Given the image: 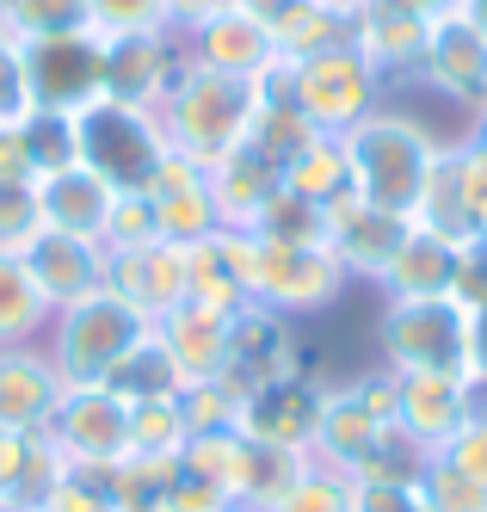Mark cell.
I'll list each match as a JSON object with an SVG mask.
<instances>
[{
    "label": "cell",
    "mask_w": 487,
    "mask_h": 512,
    "mask_svg": "<svg viewBox=\"0 0 487 512\" xmlns=\"http://www.w3.org/2000/svg\"><path fill=\"white\" fill-rule=\"evenodd\" d=\"M340 142H346L358 198L377 204V210H401V216H414L426 179H432V167L444 155V142L432 136V124L395 112V105H377V112H370L364 124H352Z\"/></svg>",
    "instance_id": "obj_1"
},
{
    "label": "cell",
    "mask_w": 487,
    "mask_h": 512,
    "mask_svg": "<svg viewBox=\"0 0 487 512\" xmlns=\"http://www.w3.org/2000/svg\"><path fill=\"white\" fill-rule=\"evenodd\" d=\"M253 112H259V87L253 81L216 75V68H198V62H185L173 75V87H167V99L155 105L173 155L198 161V167L241 149L247 130H253Z\"/></svg>",
    "instance_id": "obj_2"
},
{
    "label": "cell",
    "mask_w": 487,
    "mask_h": 512,
    "mask_svg": "<svg viewBox=\"0 0 487 512\" xmlns=\"http://www.w3.org/2000/svg\"><path fill=\"white\" fill-rule=\"evenodd\" d=\"M148 334H155V321L105 284V290H93V297H81V303H68V309L50 315L44 352L62 371V383H105Z\"/></svg>",
    "instance_id": "obj_3"
},
{
    "label": "cell",
    "mask_w": 487,
    "mask_h": 512,
    "mask_svg": "<svg viewBox=\"0 0 487 512\" xmlns=\"http://www.w3.org/2000/svg\"><path fill=\"white\" fill-rule=\"evenodd\" d=\"M377 358L389 371H481L475 358V309L457 297H414L383 303L377 315Z\"/></svg>",
    "instance_id": "obj_4"
},
{
    "label": "cell",
    "mask_w": 487,
    "mask_h": 512,
    "mask_svg": "<svg viewBox=\"0 0 487 512\" xmlns=\"http://www.w3.org/2000/svg\"><path fill=\"white\" fill-rule=\"evenodd\" d=\"M74 149H81V161L105 179L111 192H148L155 173L167 167L173 142H167L161 118L148 112V105L93 99L87 112H74Z\"/></svg>",
    "instance_id": "obj_5"
},
{
    "label": "cell",
    "mask_w": 487,
    "mask_h": 512,
    "mask_svg": "<svg viewBox=\"0 0 487 512\" xmlns=\"http://www.w3.org/2000/svg\"><path fill=\"white\" fill-rule=\"evenodd\" d=\"M284 99L303 112L321 136H346L352 124H364L377 105L389 99L383 81H377V68H370L352 38L346 44H333V50H315L303 62H290V81H284Z\"/></svg>",
    "instance_id": "obj_6"
},
{
    "label": "cell",
    "mask_w": 487,
    "mask_h": 512,
    "mask_svg": "<svg viewBox=\"0 0 487 512\" xmlns=\"http://www.w3.org/2000/svg\"><path fill=\"white\" fill-rule=\"evenodd\" d=\"M346 266L333 260L327 241H259V284H253V303H266L290 321L321 315L346 297Z\"/></svg>",
    "instance_id": "obj_7"
},
{
    "label": "cell",
    "mask_w": 487,
    "mask_h": 512,
    "mask_svg": "<svg viewBox=\"0 0 487 512\" xmlns=\"http://www.w3.org/2000/svg\"><path fill=\"white\" fill-rule=\"evenodd\" d=\"M296 371H309L303 364V334H296V321L266 309V303H247L229 315V358H222V383L235 395H253L266 383H284Z\"/></svg>",
    "instance_id": "obj_8"
},
{
    "label": "cell",
    "mask_w": 487,
    "mask_h": 512,
    "mask_svg": "<svg viewBox=\"0 0 487 512\" xmlns=\"http://www.w3.org/2000/svg\"><path fill=\"white\" fill-rule=\"evenodd\" d=\"M44 432L62 451V463H124L130 457V401H118L105 383H68Z\"/></svg>",
    "instance_id": "obj_9"
},
{
    "label": "cell",
    "mask_w": 487,
    "mask_h": 512,
    "mask_svg": "<svg viewBox=\"0 0 487 512\" xmlns=\"http://www.w3.org/2000/svg\"><path fill=\"white\" fill-rule=\"evenodd\" d=\"M420 87H432L444 105L481 118L487 112V31L469 13H444L426 31V56H420Z\"/></svg>",
    "instance_id": "obj_10"
},
{
    "label": "cell",
    "mask_w": 487,
    "mask_h": 512,
    "mask_svg": "<svg viewBox=\"0 0 487 512\" xmlns=\"http://www.w3.org/2000/svg\"><path fill=\"white\" fill-rule=\"evenodd\" d=\"M25 68H31V112H87L93 99H105L99 31L25 44Z\"/></svg>",
    "instance_id": "obj_11"
},
{
    "label": "cell",
    "mask_w": 487,
    "mask_h": 512,
    "mask_svg": "<svg viewBox=\"0 0 487 512\" xmlns=\"http://www.w3.org/2000/svg\"><path fill=\"white\" fill-rule=\"evenodd\" d=\"M475 420L469 408V377L457 371H395V432L426 457L444 451L451 438Z\"/></svg>",
    "instance_id": "obj_12"
},
{
    "label": "cell",
    "mask_w": 487,
    "mask_h": 512,
    "mask_svg": "<svg viewBox=\"0 0 487 512\" xmlns=\"http://www.w3.org/2000/svg\"><path fill=\"white\" fill-rule=\"evenodd\" d=\"M321 401H327V383L315 371H296L284 383H266L241 395V414H235V432L253 438V445H284V451H315V426H321Z\"/></svg>",
    "instance_id": "obj_13"
},
{
    "label": "cell",
    "mask_w": 487,
    "mask_h": 512,
    "mask_svg": "<svg viewBox=\"0 0 487 512\" xmlns=\"http://www.w3.org/2000/svg\"><path fill=\"white\" fill-rule=\"evenodd\" d=\"M99 50H105V99L148 105V112L167 99L173 75L185 68L179 31H118V38H99Z\"/></svg>",
    "instance_id": "obj_14"
},
{
    "label": "cell",
    "mask_w": 487,
    "mask_h": 512,
    "mask_svg": "<svg viewBox=\"0 0 487 512\" xmlns=\"http://www.w3.org/2000/svg\"><path fill=\"white\" fill-rule=\"evenodd\" d=\"M259 284V235L247 229H216L198 247H185V297L210 309H247Z\"/></svg>",
    "instance_id": "obj_15"
},
{
    "label": "cell",
    "mask_w": 487,
    "mask_h": 512,
    "mask_svg": "<svg viewBox=\"0 0 487 512\" xmlns=\"http://www.w3.org/2000/svg\"><path fill=\"white\" fill-rule=\"evenodd\" d=\"M414 235V216H401V210H377V204H340V210H327V247H333V260L346 266L352 284H383L389 260L401 253V241Z\"/></svg>",
    "instance_id": "obj_16"
},
{
    "label": "cell",
    "mask_w": 487,
    "mask_h": 512,
    "mask_svg": "<svg viewBox=\"0 0 487 512\" xmlns=\"http://www.w3.org/2000/svg\"><path fill=\"white\" fill-rule=\"evenodd\" d=\"M426 19L420 13H407V7H395V0H364V7L346 19V38H352V50L377 68V81H383V93L395 87V81H420V56H426Z\"/></svg>",
    "instance_id": "obj_17"
},
{
    "label": "cell",
    "mask_w": 487,
    "mask_h": 512,
    "mask_svg": "<svg viewBox=\"0 0 487 512\" xmlns=\"http://www.w3.org/2000/svg\"><path fill=\"white\" fill-rule=\"evenodd\" d=\"M25 272L37 278V290H44V303L56 315V309H68V303H81V297L111 284V253H105V241L44 229L25 247Z\"/></svg>",
    "instance_id": "obj_18"
},
{
    "label": "cell",
    "mask_w": 487,
    "mask_h": 512,
    "mask_svg": "<svg viewBox=\"0 0 487 512\" xmlns=\"http://www.w3.org/2000/svg\"><path fill=\"white\" fill-rule=\"evenodd\" d=\"M179 44H185V62L216 68V75H235V81H259V75H272V68H284L272 31L259 25L247 7L222 13V19H204L198 31H185Z\"/></svg>",
    "instance_id": "obj_19"
},
{
    "label": "cell",
    "mask_w": 487,
    "mask_h": 512,
    "mask_svg": "<svg viewBox=\"0 0 487 512\" xmlns=\"http://www.w3.org/2000/svg\"><path fill=\"white\" fill-rule=\"evenodd\" d=\"M204 186H210V204H216V223L253 235V223L266 216V204L284 192V167L266 161L253 142H241V149H229L222 161L204 167Z\"/></svg>",
    "instance_id": "obj_20"
},
{
    "label": "cell",
    "mask_w": 487,
    "mask_h": 512,
    "mask_svg": "<svg viewBox=\"0 0 487 512\" xmlns=\"http://www.w3.org/2000/svg\"><path fill=\"white\" fill-rule=\"evenodd\" d=\"M62 389L68 383L50 364L44 340L37 346H0V432H44Z\"/></svg>",
    "instance_id": "obj_21"
},
{
    "label": "cell",
    "mask_w": 487,
    "mask_h": 512,
    "mask_svg": "<svg viewBox=\"0 0 487 512\" xmlns=\"http://www.w3.org/2000/svg\"><path fill=\"white\" fill-rule=\"evenodd\" d=\"M389 438H395V420H383L352 383H327L321 426H315V463H333V469L352 475L370 451H383Z\"/></svg>",
    "instance_id": "obj_22"
},
{
    "label": "cell",
    "mask_w": 487,
    "mask_h": 512,
    "mask_svg": "<svg viewBox=\"0 0 487 512\" xmlns=\"http://www.w3.org/2000/svg\"><path fill=\"white\" fill-rule=\"evenodd\" d=\"M148 204H155V229L161 241L173 247H198L204 235H216V204H210V186H204V167L185 161V155H167V167L155 173L148 186Z\"/></svg>",
    "instance_id": "obj_23"
},
{
    "label": "cell",
    "mask_w": 487,
    "mask_h": 512,
    "mask_svg": "<svg viewBox=\"0 0 487 512\" xmlns=\"http://www.w3.org/2000/svg\"><path fill=\"white\" fill-rule=\"evenodd\" d=\"M111 290L130 297L148 321H161L167 309L185 303V247H173V241H142V247L111 253Z\"/></svg>",
    "instance_id": "obj_24"
},
{
    "label": "cell",
    "mask_w": 487,
    "mask_h": 512,
    "mask_svg": "<svg viewBox=\"0 0 487 512\" xmlns=\"http://www.w3.org/2000/svg\"><path fill=\"white\" fill-rule=\"evenodd\" d=\"M111 204H118V192H111L87 161H68V167H56V173L37 179V210H44V229L99 241Z\"/></svg>",
    "instance_id": "obj_25"
},
{
    "label": "cell",
    "mask_w": 487,
    "mask_h": 512,
    "mask_svg": "<svg viewBox=\"0 0 487 512\" xmlns=\"http://www.w3.org/2000/svg\"><path fill=\"white\" fill-rule=\"evenodd\" d=\"M161 346L173 352L179 377L185 383H204V377H222V358H229V309H210V303H192L185 297L179 309H167L155 321Z\"/></svg>",
    "instance_id": "obj_26"
},
{
    "label": "cell",
    "mask_w": 487,
    "mask_h": 512,
    "mask_svg": "<svg viewBox=\"0 0 487 512\" xmlns=\"http://www.w3.org/2000/svg\"><path fill=\"white\" fill-rule=\"evenodd\" d=\"M457 260H463V247L457 241H444L432 229L414 223V235L401 241V253L389 260L383 272V303H414V297H451V284H457Z\"/></svg>",
    "instance_id": "obj_27"
},
{
    "label": "cell",
    "mask_w": 487,
    "mask_h": 512,
    "mask_svg": "<svg viewBox=\"0 0 487 512\" xmlns=\"http://www.w3.org/2000/svg\"><path fill=\"white\" fill-rule=\"evenodd\" d=\"M284 186H290L296 198L321 204V210H340V204H352V198H358V186H352L346 142H340V136H315L309 149H303V155H296V161L284 167Z\"/></svg>",
    "instance_id": "obj_28"
},
{
    "label": "cell",
    "mask_w": 487,
    "mask_h": 512,
    "mask_svg": "<svg viewBox=\"0 0 487 512\" xmlns=\"http://www.w3.org/2000/svg\"><path fill=\"white\" fill-rule=\"evenodd\" d=\"M414 223L432 229V235H444V241H457V247L481 241L475 216H469V198H463L457 142H444V155H438V167H432V179H426V192H420V204H414Z\"/></svg>",
    "instance_id": "obj_29"
},
{
    "label": "cell",
    "mask_w": 487,
    "mask_h": 512,
    "mask_svg": "<svg viewBox=\"0 0 487 512\" xmlns=\"http://www.w3.org/2000/svg\"><path fill=\"white\" fill-rule=\"evenodd\" d=\"M50 327V303L25 272V253H0V346H37Z\"/></svg>",
    "instance_id": "obj_30"
},
{
    "label": "cell",
    "mask_w": 487,
    "mask_h": 512,
    "mask_svg": "<svg viewBox=\"0 0 487 512\" xmlns=\"http://www.w3.org/2000/svg\"><path fill=\"white\" fill-rule=\"evenodd\" d=\"M253 445V438H247ZM315 463V451H284V445H253L247 451V469H241V488H235V512H272L290 488L296 475Z\"/></svg>",
    "instance_id": "obj_31"
},
{
    "label": "cell",
    "mask_w": 487,
    "mask_h": 512,
    "mask_svg": "<svg viewBox=\"0 0 487 512\" xmlns=\"http://www.w3.org/2000/svg\"><path fill=\"white\" fill-rule=\"evenodd\" d=\"M105 389L118 395V401H130V408H142V401H173L179 389H185V377H179V364H173V352L161 346V334H148L118 371L105 377Z\"/></svg>",
    "instance_id": "obj_32"
},
{
    "label": "cell",
    "mask_w": 487,
    "mask_h": 512,
    "mask_svg": "<svg viewBox=\"0 0 487 512\" xmlns=\"http://www.w3.org/2000/svg\"><path fill=\"white\" fill-rule=\"evenodd\" d=\"M247 438L235 432V426H222V432H192L185 438V457H179V469L185 475H198V482H210V488H222L235 500V488H241V469H247Z\"/></svg>",
    "instance_id": "obj_33"
},
{
    "label": "cell",
    "mask_w": 487,
    "mask_h": 512,
    "mask_svg": "<svg viewBox=\"0 0 487 512\" xmlns=\"http://www.w3.org/2000/svg\"><path fill=\"white\" fill-rule=\"evenodd\" d=\"M37 512H124V500H118V463H68Z\"/></svg>",
    "instance_id": "obj_34"
},
{
    "label": "cell",
    "mask_w": 487,
    "mask_h": 512,
    "mask_svg": "<svg viewBox=\"0 0 487 512\" xmlns=\"http://www.w3.org/2000/svg\"><path fill=\"white\" fill-rule=\"evenodd\" d=\"M185 414H179V395L173 401H142L130 408V457L136 463H179L185 457Z\"/></svg>",
    "instance_id": "obj_35"
},
{
    "label": "cell",
    "mask_w": 487,
    "mask_h": 512,
    "mask_svg": "<svg viewBox=\"0 0 487 512\" xmlns=\"http://www.w3.org/2000/svg\"><path fill=\"white\" fill-rule=\"evenodd\" d=\"M315 136H321V130H315L303 112H296V105H290L284 93H278V99H259L253 130H247V142H253V149L266 155V161H278V167H290V161L303 155Z\"/></svg>",
    "instance_id": "obj_36"
},
{
    "label": "cell",
    "mask_w": 487,
    "mask_h": 512,
    "mask_svg": "<svg viewBox=\"0 0 487 512\" xmlns=\"http://www.w3.org/2000/svg\"><path fill=\"white\" fill-rule=\"evenodd\" d=\"M7 19L25 44H44V38H81L93 31V7L87 0H7Z\"/></svg>",
    "instance_id": "obj_37"
},
{
    "label": "cell",
    "mask_w": 487,
    "mask_h": 512,
    "mask_svg": "<svg viewBox=\"0 0 487 512\" xmlns=\"http://www.w3.org/2000/svg\"><path fill=\"white\" fill-rule=\"evenodd\" d=\"M13 130H19V149L31 161V179H44V173L68 167V161H81V149H74V112H31Z\"/></svg>",
    "instance_id": "obj_38"
},
{
    "label": "cell",
    "mask_w": 487,
    "mask_h": 512,
    "mask_svg": "<svg viewBox=\"0 0 487 512\" xmlns=\"http://www.w3.org/2000/svg\"><path fill=\"white\" fill-rule=\"evenodd\" d=\"M352 475L333 469V463H309L303 475H296V488L272 506V512H352Z\"/></svg>",
    "instance_id": "obj_39"
},
{
    "label": "cell",
    "mask_w": 487,
    "mask_h": 512,
    "mask_svg": "<svg viewBox=\"0 0 487 512\" xmlns=\"http://www.w3.org/2000/svg\"><path fill=\"white\" fill-rule=\"evenodd\" d=\"M37 235H44L37 179H7V173H0V253H25Z\"/></svg>",
    "instance_id": "obj_40"
},
{
    "label": "cell",
    "mask_w": 487,
    "mask_h": 512,
    "mask_svg": "<svg viewBox=\"0 0 487 512\" xmlns=\"http://www.w3.org/2000/svg\"><path fill=\"white\" fill-rule=\"evenodd\" d=\"M420 494H426L432 512H487V488L475 482V475H463L451 457H438V451L420 469Z\"/></svg>",
    "instance_id": "obj_41"
},
{
    "label": "cell",
    "mask_w": 487,
    "mask_h": 512,
    "mask_svg": "<svg viewBox=\"0 0 487 512\" xmlns=\"http://www.w3.org/2000/svg\"><path fill=\"white\" fill-rule=\"evenodd\" d=\"M259 241H327V210L309 204V198H296L290 186L266 204V216L253 223Z\"/></svg>",
    "instance_id": "obj_42"
},
{
    "label": "cell",
    "mask_w": 487,
    "mask_h": 512,
    "mask_svg": "<svg viewBox=\"0 0 487 512\" xmlns=\"http://www.w3.org/2000/svg\"><path fill=\"white\" fill-rule=\"evenodd\" d=\"M31 118V68H25V38L0 19V130Z\"/></svg>",
    "instance_id": "obj_43"
},
{
    "label": "cell",
    "mask_w": 487,
    "mask_h": 512,
    "mask_svg": "<svg viewBox=\"0 0 487 512\" xmlns=\"http://www.w3.org/2000/svg\"><path fill=\"white\" fill-rule=\"evenodd\" d=\"M179 414H185V432H222V426H235L241 395L222 377H204V383H185L179 389Z\"/></svg>",
    "instance_id": "obj_44"
},
{
    "label": "cell",
    "mask_w": 487,
    "mask_h": 512,
    "mask_svg": "<svg viewBox=\"0 0 487 512\" xmlns=\"http://www.w3.org/2000/svg\"><path fill=\"white\" fill-rule=\"evenodd\" d=\"M99 241H105V253H124V247H142V241H161L148 192H118V204H111L105 235H99Z\"/></svg>",
    "instance_id": "obj_45"
},
{
    "label": "cell",
    "mask_w": 487,
    "mask_h": 512,
    "mask_svg": "<svg viewBox=\"0 0 487 512\" xmlns=\"http://www.w3.org/2000/svg\"><path fill=\"white\" fill-rule=\"evenodd\" d=\"M87 7H93L99 38H118V31H173L167 0H87Z\"/></svg>",
    "instance_id": "obj_46"
},
{
    "label": "cell",
    "mask_w": 487,
    "mask_h": 512,
    "mask_svg": "<svg viewBox=\"0 0 487 512\" xmlns=\"http://www.w3.org/2000/svg\"><path fill=\"white\" fill-rule=\"evenodd\" d=\"M142 512H235V500L222 494V488H210V482H198V475L173 469L167 482H161V494L148 500Z\"/></svg>",
    "instance_id": "obj_47"
},
{
    "label": "cell",
    "mask_w": 487,
    "mask_h": 512,
    "mask_svg": "<svg viewBox=\"0 0 487 512\" xmlns=\"http://www.w3.org/2000/svg\"><path fill=\"white\" fill-rule=\"evenodd\" d=\"M352 512H432L420 494V475L414 482H352Z\"/></svg>",
    "instance_id": "obj_48"
},
{
    "label": "cell",
    "mask_w": 487,
    "mask_h": 512,
    "mask_svg": "<svg viewBox=\"0 0 487 512\" xmlns=\"http://www.w3.org/2000/svg\"><path fill=\"white\" fill-rule=\"evenodd\" d=\"M438 457H451L463 475H475V482L487 488V414H475V420H469V426H463V432H457Z\"/></svg>",
    "instance_id": "obj_49"
},
{
    "label": "cell",
    "mask_w": 487,
    "mask_h": 512,
    "mask_svg": "<svg viewBox=\"0 0 487 512\" xmlns=\"http://www.w3.org/2000/svg\"><path fill=\"white\" fill-rule=\"evenodd\" d=\"M235 7H241V0H167V25L185 38V31H198L204 19H222V13H235Z\"/></svg>",
    "instance_id": "obj_50"
},
{
    "label": "cell",
    "mask_w": 487,
    "mask_h": 512,
    "mask_svg": "<svg viewBox=\"0 0 487 512\" xmlns=\"http://www.w3.org/2000/svg\"><path fill=\"white\" fill-rule=\"evenodd\" d=\"M395 7H407V13H420V19L432 25V19H444V13H463V0H395Z\"/></svg>",
    "instance_id": "obj_51"
},
{
    "label": "cell",
    "mask_w": 487,
    "mask_h": 512,
    "mask_svg": "<svg viewBox=\"0 0 487 512\" xmlns=\"http://www.w3.org/2000/svg\"><path fill=\"white\" fill-rule=\"evenodd\" d=\"M463 142H469V149H475V155L487 161V112H481V118L469 124V136H463Z\"/></svg>",
    "instance_id": "obj_52"
},
{
    "label": "cell",
    "mask_w": 487,
    "mask_h": 512,
    "mask_svg": "<svg viewBox=\"0 0 487 512\" xmlns=\"http://www.w3.org/2000/svg\"><path fill=\"white\" fill-rule=\"evenodd\" d=\"M315 7H327V13H340V19H352V13L364 7V0H315Z\"/></svg>",
    "instance_id": "obj_53"
},
{
    "label": "cell",
    "mask_w": 487,
    "mask_h": 512,
    "mask_svg": "<svg viewBox=\"0 0 487 512\" xmlns=\"http://www.w3.org/2000/svg\"><path fill=\"white\" fill-rule=\"evenodd\" d=\"M463 13H469V19H475L481 31H487V0H463Z\"/></svg>",
    "instance_id": "obj_54"
},
{
    "label": "cell",
    "mask_w": 487,
    "mask_h": 512,
    "mask_svg": "<svg viewBox=\"0 0 487 512\" xmlns=\"http://www.w3.org/2000/svg\"><path fill=\"white\" fill-rule=\"evenodd\" d=\"M481 241H487V210H481Z\"/></svg>",
    "instance_id": "obj_55"
},
{
    "label": "cell",
    "mask_w": 487,
    "mask_h": 512,
    "mask_svg": "<svg viewBox=\"0 0 487 512\" xmlns=\"http://www.w3.org/2000/svg\"><path fill=\"white\" fill-rule=\"evenodd\" d=\"M0 13H7V0H0Z\"/></svg>",
    "instance_id": "obj_56"
}]
</instances>
